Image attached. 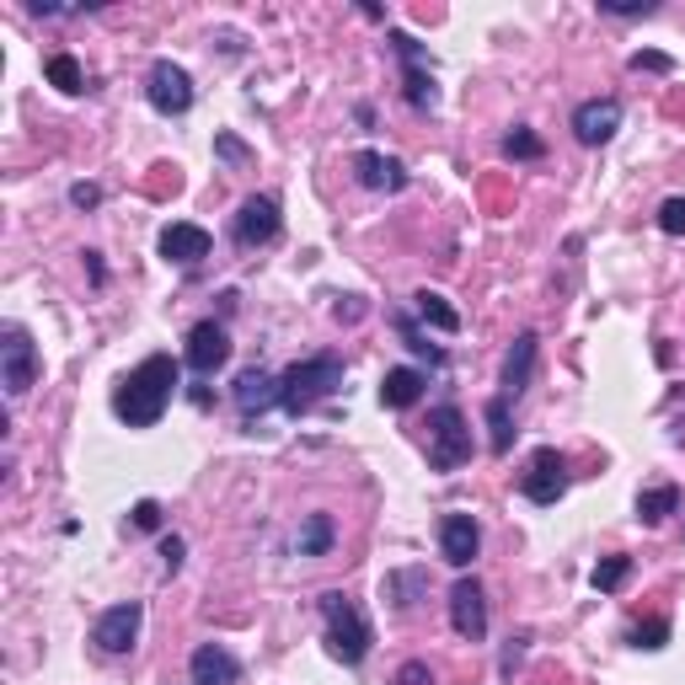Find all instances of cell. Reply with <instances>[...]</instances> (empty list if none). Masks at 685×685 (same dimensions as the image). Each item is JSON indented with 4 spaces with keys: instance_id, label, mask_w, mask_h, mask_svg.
Instances as JSON below:
<instances>
[{
    "instance_id": "1",
    "label": "cell",
    "mask_w": 685,
    "mask_h": 685,
    "mask_svg": "<svg viewBox=\"0 0 685 685\" xmlns=\"http://www.w3.org/2000/svg\"><path fill=\"white\" fill-rule=\"evenodd\" d=\"M177 381H183L177 359H172V353H150V359H140V364L118 381L113 413H118L129 429H155L161 413H166L172 396H177Z\"/></svg>"
},
{
    "instance_id": "2",
    "label": "cell",
    "mask_w": 685,
    "mask_h": 685,
    "mask_svg": "<svg viewBox=\"0 0 685 685\" xmlns=\"http://www.w3.org/2000/svg\"><path fill=\"white\" fill-rule=\"evenodd\" d=\"M338 386H342V359L338 353L300 359V364H290V370L279 375V407H285L290 418H305L316 402H327Z\"/></svg>"
},
{
    "instance_id": "3",
    "label": "cell",
    "mask_w": 685,
    "mask_h": 685,
    "mask_svg": "<svg viewBox=\"0 0 685 685\" xmlns=\"http://www.w3.org/2000/svg\"><path fill=\"white\" fill-rule=\"evenodd\" d=\"M322 622H327V653L338 659V664H364L370 659V642H375V632H370V622H364V611L342 594V589H327L322 594Z\"/></svg>"
},
{
    "instance_id": "4",
    "label": "cell",
    "mask_w": 685,
    "mask_h": 685,
    "mask_svg": "<svg viewBox=\"0 0 685 685\" xmlns=\"http://www.w3.org/2000/svg\"><path fill=\"white\" fill-rule=\"evenodd\" d=\"M472 461V429L455 402H440L429 413V472H461Z\"/></svg>"
},
{
    "instance_id": "5",
    "label": "cell",
    "mask_w": 685,
    "mask_h": 685,
    "mask_svg": "<svg viewBox=\"0 0 685 685\" xmlns=\"http://www.w3.org/2000/svg\"><path fill=\"white\" fill-rule=\"evenodd\" d=\"M0 381L5 396H27L38 381V348L27 338V327H5L0 333Z\"/></svg>"
},
{
    "instance_id": "6",
    "label": "cell",
    "mask_w": 685,
    "mask_h": 685,
    "mask_svg": "<svg viewBox=\"0 0 685 685\" xmlns=\"http://www.w3.org/2000/svg\"><path fill=\"white\" fill-rule=\"evenodd\" d=\"M146 97L155 113H166V118H183L188 107H194V76L183 70V65H172V59H155L146 76Z\"/></svg>"
},
{
    "instance_id": "7",
    "label": "cell",
    "mask_w": 685,
    "mask_h": 685,
    "mask_svg": "<svg viewBox=\"0 0 685 685\" xmlns=\"http://www.w3.org/2000/svg\"><path fill=\"white\" fill-rule=\"evenodd\" d=\"M392 49L402 59V86H407L413 113H434L440 107V86H434V70H423V44L407 38V33H392Z\"/></svg>"
},
{
    "instance_id": "8",
    "label": "cell",
    "mask_w": 685,
    "mask_h": 685,
    "mask_svg": "<svg viewBox=\"0 0 685 685\" xmlns=\"http://www.w3.org/2000/svg\"><path fill=\"white\" fill-rule=\"evenodd\" d=\"M520 492L531 498V503H557L562 492H568V461L552 450V444H541L536 455H531V466H525V477H520Z\"/></svg>"
},
{
    "instance_id": "9",
    "label": "cell",
    "mask_w": 685,
    "mask_h": 685,
    "mask_svg": "<svg viewBox=\"0 0 685 685\" xmlns=\"http://www.w3.org/2000/svg\"><path fill=\"white\" fill-rule=\"evenodd\" d=\"M450 627H455V637H466V642H483V637H488V594H483L477 579H466V573L450 589Z\"/></svg>"
},
{
    "instance_id": "10",
    "label": "cell",
    "mask_w": 685,
    "mask_h": 685,
    "mask_svg": "<svg viewBox=\"0 0 685 685\" xmlns=\"http://www.w3.org/2000/svg\"><path fill=\"white\" fill-rule=\"evenodd\" d=\"M279 225H285V214H279V198L252 194L242 209H236V225H231V231H236V246H246V252H252V246H268V242H274V236H279Z\"/></svg>"
},
{
    "instance_id": "11",
    "label": "cell",
    "mask_w": 685,
    "mask_h": 685,
    "mask_svg": "<svg viewBox=\"0 0 685 685\" xmlns=\"http://www.w3.org/2000/svg\"><path fill=\"white\" fill-rule=\"evenodd\" d=\"M140 622H146V605L140 600H129V605H113V611H102L97 627H92V642H97L102 653H129L135 648V637H140Z\"/></svg>"
},
{
    "instance_id": "12",
    "label": "cell",
    "mask_w": 685,
    "mask_h": 685,
    "mask_svg": "<svg viewBox=\"0 0 685 685\" xmlns=\"http://www.w3.org/2000/svg\"><path fill=\"white\" fill-rule=\"evenodd\" d=\"M183 359H188L194 375H214V370L231 359V333H225V322H198L194 333H188Z\"/></svg>"
},
{
    "instance_id": "13",
    "label": "cell",
    "mask_w": 685,
    "mask_h": 685,
    "mask_svg": "<svg viewBox=\"0 0 685 685\" xmlns=\"http://www.w3.org/2000/svg\"><path fill=\"white\" fill-rule=\"evenodd\" d=\"M622 129V102L616 97H594V102H579L573 107V135L579 146H611Z\"/></svg>"
},
{
    "instance_id": "14",
    "label": "cell",
    "mask_w": 685,
    "mask_h": 685,
    "mask_svg": "<svg viewBox=\"0 0 685 685\" xmlns=\"http://www.w3.org/2000/svg\"><path fill=\"white\" fill-rule=\"evenodd\" d=\"M353 177L370 194H402L407 188V166L396 155H381V150H353Z\"/></svg>"
},
{
    "instance_id": "15",
    "label": "cell",
    "mask_w": 685,
    "mask_h": 685,
    "mask_svg": "<svg viewBox=\"0 0 685 685\" xmlns=\"http://www.w3.org/2000/svg\"><path fill=\"white\" fill-rule=\"evenodd\" d=\"M477 546H483V525H477L472 514H444L440 520V557L450 568H472Z\"/></svg>"
},
{
    "instance_id": "16",
    "label": "cell",
    "mask_w": 685,
    "mask_h": 685,
    "mask_svg": "<svg viewBox=\"0 0 685 685\" xmlns=\"http://www.w3.org/2000/svg\"><path fill=\"white\" fill-rule=\"evenodd\" d=\"M188 675H194V685H236L242 681V659L231 648H220V642H198L194 659H188Z\"/></svg>"
},
{
    "instance_id": "17",
    "label": "cell",
    "mask_w": 685,
    "mask_h": 685,
    "mask_svg": "<svg viewBox=\"0 0 685 685\" xmlns=\"http://www.w3.org/2000/svg\"><path fill=\"white\" fill-rule=\"evenodd\" d=\"M536 348L541 338L536 333H520L514 348H509V359H503V402H520V396L531 392V375H536Z\"/></svg>"
},
{
    "instance_id": "18",
    "label": "cell",
    "mask_w": 685,
    "mask_h": 685,
    "mask_svg": "<svg viewBox=\"0 0 685 685\" xmlns=\"http://www.w3.org/2000/svg\"><path fill=\"white\" fill-rule=\"evenodd\" d=\"M161 257L177 263V268H198V263L209 257V231H204V225H188V220L166 225V231H161Z\"/></svg>"
},
{
    "instance_id": "19",
    "label": "cell",
    "mask_w": 685,
    "mask_h": 685,
    "mask_svg": "<svg viewBox=\"0 0 685 685\" xmlns=\"http://www.w3.org/2000/svg\"><path fill=\"white\" fill-rule=\"evenodd\" d=\"M236 407H242L246 418H263L268 407H279V375L242 370V375H236Z\"/></svg>"
},
{
    "instance_id": "20",
    "label": "cell",
    "mask_w": 685,
    "mask_h": 685,
    "mask_svg": "<svg viewBox=\"0 0 685 685\" xmlns=\"http://www.w3.org/2000/svg\"><path fill=\"white\" fill-rule=\"evenodd\" d=\"M423 386H429V381H423L413 364H396V370H386V381H381V402H386L392 413H407V407L423 396Z\"/></svg>"
},
{
    "instance_id": "21",
    "label": "cell",
    "mask_w": 685,
    "mask_h": 685,
    "mask_svg": "<svg viewBox=\"0 0 685 685\" xmlns=\"http://www.w3.org/2000/svg\"><path fill=\"white\" fill-rule=\"evenodd\" d=\"M333 541H338V525H333V514H305V525H300V557H327L333 552Z\"/></svg>"
},
{
    "instance_id": "22",
    "label": "cell",
    "mask_w": 685,
    "mask_h": 685,
    "mask_svg": "<svg viewBox=\"0 0 685 685\" xmlns=\"http://www.w3.org/2000/svg\"><path fill=\"white\" fill-rule=\"evenodd\" d=\"M44 76H49V86H59L65 97H76V92H86V70H81V59H76V54H49V65H44Z\"/></svg>"
},
{
    "instance_id": "23",
    "label": "cell",
    "mask_w": 685,
    "mask_h": 685,
    "mask_svg": "<svg viewBox=\"0 0 685 685\" xmlns=\"http://www.w3.org/2000/svg\"><path fill=\"white\" fill-rule=\"evenodd\" d=\"M675 509H681V488H670V483L637 492V520H642V525H659V520H670Z\"/></svg>"
},
{
    "instance_id": "24",
    "label": "cell",
    "mask_w": 685,
    "mask_h": 685,
    "mask_svg": "<svg viewBox=\"0 0 685 685\" xmlns=\"http://www.w3.org/2000/svg\"><path fill=\"white\" fill-rule=\"evenodd\" d=\"M413 305H418V316H423L429 327H440V333H461V311H450V305H444V294L418 290V294H413Z\"/></svg>"
},
{
    "instance_id": "25",
    "label": "cell",
    "mask_w": 685,
    "mask_h": 685,
    "mask_svg": "<svg viewBox=\"0 0 685 685\" xmlns=\"http://www.w3.org/2000/svg\"><path fill=\"white\" fill-rule=\"evenodd\" d=\"M627 579H632V557H622V552H616V557H605V562L589 573V584L600 589V594H616Z\"/></svg>"
},
{
    "instance_id": "26",
    "label": "cell",
    "mask_w": 685,
    "mask_h": 685,
    "mask_svg": "<svg viewBox=\"0 0 685 685\" xmlns=\"http://www.w3.org/2000/svg\"><path fill=\"white\" fill-rule=\"evenodd\" d=\"M488 429H492V455H509V444H514V418H509V402L503 396H492L488 402Z\"/></svg>"
},
{
    "instance_id": "27",
    "label": "cell",
    "mask_w": 685,
    "mask_h": 685,
    "mask_svg": "<svg viewBox=\"0 0 685 685\" xmlns=\"http://www.w3.org/2000/svg\"><path fill=\"white\" fill-rule=\"evenodd\" d=\"M392 322H396V333H402V342H407V348H413L418 359H429V364H444V353H440V348H434L429 338H423L418 327H413V316H407V311H392Z\"/></svg>"
},
{
    "instance_id": "28",
    "label": "cell",
    "mask_w": 685,
    "mask_h": 685,
    "mask_svg": "<svg viewBox=\"0 0 685 685\" xmlns=\"http://www.w3.org/2000/svg\"><path fill=\"white\" fill-rule=\"evenodd\" d=\"M503 155H514V161H541L546 155V146H541V135L536 129H514V135H503Z\"/></svg>"
},
{
    "instance_id": "29",
    "label": "cell",
    "mask_w": 685,
    "mask_h": 685,
    "mask_svg": "<svg viewBox=\"0 0 685 685\" xmlns=\"http://www.w3.org/2000/svg\"><path fill=\"white\" fill-rule=\"evenodd\" d=\"M670 642V622L659 616V622H642V627H632V648H648V653H659Z\"/></svg>"
},
{
    "instance_id": "30",
    "label": "cell",
    "mask_w": 685,
    "mask_h": 685,
    "mask_svg": "<svg viewBox=\"0 0 685 685\" xmlns=\"http://www.w3.org/2000/svg\"><path fill=\"white\" fill-rule=\"evenodd\" d=\"M659 231L664 236H685V198H664L659 204Z\"/></svg>"
},
{
    "instance_id": "31",
    "label": "cell",
    "mask_w": 685,
    "mask_h": 685,
    "mask_svg": "<svg viewBox=\"0 0 685 685\" xmlns=\"http://www.w3.org/2000/svg\"><path fill=\"white\" fill-rule=\"evenodd\" d=\"M129 525H135V531H161V503H155V498H140V503L129 509Z\"/></svg>"
},
{
    "instance_id": "32",
    "label": "cell",
    "mask_w": 685,
    "mask_h": 685,
    "mask_svg": "<svg viewBox=\"0 0 685 685\" xmlns=\"http://www.w3.org/2000/svg\"><path fill=\"white\" fill-rule=\"evenodd\" d=\"M632 70H653V76H670V70H675V59H670V54H659V49H642V54H632Z\"/></svg>"
},
{
    "instance_id": "33",
    "label": "cell",
    "mask_w": 685,
    "mask_h": 685,
    "mask_svg": "<svg viewBox=\"0 0 685 685\" xmlns=\"http://www.w3.org/2000/svg\"><path fill=\"white\" fill-rule=\"evenodd\" d=\"M183 557H188V541H183V536H161V562H166V573H177V568H183Z\"/></svg>"
},
{
    "instance_id": "34",
    "label": "cell",
    "mask_w": 685,
    "mask_h": 685,
    "mask_svg": "<svg viewBox=\"0 0 685 685\" xmlns=\"http://www.w3.org/2000/svg\"><path fill=\"white\" fill-rule=\"evenodd\" d=\"M600 11H611V16H653L659 5H653V0H642V5H622V0H600Z\"/></svg>"
},
{
    "instance_id": "35",
    "label": "cell",
    "mask_w": 685,
    "mask_h": 685,
    "mask_svg": "<svg viewBox=\"0 0 685 685\" xmlns=\"http://www.w3.org/2000/svg\"><path fill=\"white\" fill-rule=\"evenodd\" d=\"M396 685H434V675H429V664H418V659H413V664H402V670H396Z\"/></svg>"
},
{
    "instance_id": "36",
    "label": "cell",
    "mask_w": 685,
    "mask_h": 685,
    "mask_svg": "<svg viewBox=\"0 0 685 685\" xmlns=\"http://www.w3.org/2000/svg\"><path fill=\"white\" fill-rule=\"evenodd\" d=\"M70 204H76V209H97L102 188H97V183H76V188H70Z\"/></svg>"
},
{
    "instance_id": "37",
    "label": "cell",
    "mask_w": 685,
    "mask_h": 685,
    "mask_svg": "<svg viewBox=\"0 0 685 685\" xmlns=\"http://www.w3.org/2000/svg\"><path fill=\"white\" fill-rule=\"evenodd\" d=\"M418 584H423V573H392V579H386V600H396V594H413Z\"/></svg>"
},
{
    "instance_id": "38",
    "label": "cell",
    "mask_w": 685,
    "mask_h": 685,
    "mask_svg": "<svg viewBox=\"0 0 685 685\" xmlns=\"http://www.w3.org/2000/svg\"><path fill=\"white\" fill-rule=\"evenodd\" d=\"M525 642H531V637H509V653H503V675H514V670H520V659H525Z\"/></svg>"
},
{
    "instance_id": "39",
    "label": "cell",
    "mask_w": 685,
    "mask_h": 685,
    "mask_svg": "<svg viewBox=\"0 0 685 685\" xmlns=\"http://www.w3.org/2000/svg\"><path fill=\"white\" fill-rule=\"evenodd\" d=\"M214 150H220L225 161H252V155H246V146H242V140H231V135H220V140H214Z\"/></svg>"
}]
</instances>
